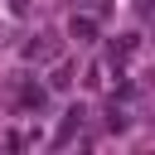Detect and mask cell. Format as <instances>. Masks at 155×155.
Masks as SVG:
<instances>
[{
  "label": "cell",
  "instance_id": "cell-2",
  "mask_svg": "<svg viewBox=\"0 0 155 155\" xmlns=\"http://www.w3.org/2000/svg\"><path fill=\"white\" fill-rule=\"evenodd\" d=\"M19 102H24V107H44V102H48V92H44V87H24V92H19Z\"/></svg>",
  "mask_w": 155,
  "mask_h": 155
},
{
  "label": "cell",
  "instance_id": "cell-3",
  "mask_svg": "<svg viewBox=\"0 0 155 155\" xmlns=\"http://www.w3.org/2000/svg\"><path fill=\"white\" fill-rule=\"evenodd\" d=\"M53 53H58L53 44H29V58H53Z\"/></svg>",
  "mask_w": 155,
  "mask_h": 155
},
{
  "label": "cell",
  "instance_id": "cell-1",
  "mask_svg": "<svg viewBox=\"0 0 155 155\" xmlns=\"http://www.w3.org/2000/svg\"><path fill=\"white\" fill-rule=\"evenodd\" d=\"M92 34H97L92 15H78V19H73V39H78V44H92Z\"/></svg>",
  "mask_w": 155,
  "mask_h": 155
}]
</instances>
